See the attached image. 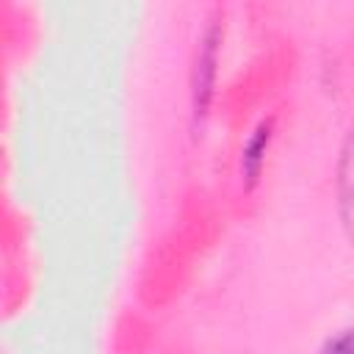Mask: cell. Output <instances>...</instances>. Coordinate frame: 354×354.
<instances>
[{
  "instance_id": "obj_1",
  "label": "cell",
  "mask_w": 354,
  "mask_h": 354,
  "mask_svg": "<svg viewBox=\"0 0 354 354\" xmlns=\"http://www.w3.org/2000/svg\"><path fill=\"white\" fill-rule=\"evenodd\" d=\"M337 188H340V210H343L348 235L354 241V136H348L346 149H343V158H340V180H337Z\"/></svg>"
},
{
  "instance_id": "obj_2",
  "label": "cell",
  "mask_w": 354,
  "mask_h": 354,
  "mask_svg": "<svg viewBox=\"0 0 354 354\" xmlns=\"http://www.w3.org/2000/svg\"><path fill=\"white\" fill-rule=\"evenodd\" d=\"M268 141H271V119L268 122H260V127L252 133V138L246 141L243 147V160H241V171L246 177V185H254L257 177H260V166H263V155L268 149Z\"/></svg>"
},
{
  "instance_id": "obj_3",
  "label": "cell",
  "mask_w": 354,
  "mask_h": 354,
  "mask_svg": "<svg viewBox=\"0 0 354 354\" xmlns=\"http://www.w3.org/2000/svg\"><path fill=\"white\" fill-rule=\"evenodd\" d=\"M213 61H216V28L207 33L205 47H202V53H199V64H196V88H194V94H196V113L205 111V102H207Z\"/></svg>"
},
{
  "instance_id": "obj_4",
  "label": "cell",
  "mask_w": 354,
  "mask_h": 354,
  "mask_svg": "<svg viewBox=\"0 0 354 354\" xmlns=\"http://www.w3.org/2000/svg\"><path fill=\"white\" fill-rule=\"evenodd\" d=\"M321 354H354V329H343V332L332 335L324 343Z\"/></svg>"
}]
</instances>
